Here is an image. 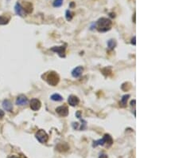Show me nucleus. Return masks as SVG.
Returning <instances> with one entry per match:
<instances>
[{
  "label": "nucleus",
  "mask_w": 179,
  "mask_h": 158,
  "mask_svg": "<svg viewBox=\"0 0 179 158\" xmlns=\"http://www.w3.org/2000/svg\"><path fill=\"white\" fill-rule=\"evenodd\" d=\"M29 103V100L27 98L25 95L21 94L18 96V98H16V105L17 106H26Z\"/></svg>",
  "instance_id": "nucleus-7"
},
{
  "label": "nucleus",
  "mask_w": 179,
  "mask_h": 158,
  "mask_svg": "<svg viewBox=\"0 0 179 158\" xmlns=\"http://www.w3.org/2000/svg\"><path fill=\"white\" fill-rule=\"evenodd\" d=\"M51 100L54 101H63V98L59 93H53V95H51L50 97Z\"/></svg>",
  "instance_id": "nucleus-16"
},
{
  "label": "nucleus",
  "mask_w": 179,
  "mask_h": 158,
  "mask_svg": "<svg viewBox=\"0 0 179 158\" xmlns=\"http://www.w3.org/2000/svg\"><path fill=\"white\" fill-rule=\"evenodd\" d=\"M112 22L108 18H100L95 23V28L99 32L104 33L111 30Z\"/></svg>",
  "instance_id": "nucleus-1"
},
{
  "label": "nucleus",
  "mask_w": 179,
  "mask_h": 158,
  "mask_svg": "<svg viewBox=\"0 0 179 158\" xmlns=\"http://www.w3.org/2000/svg\"><path fill=\"white\" fill-rule=\"evenodd\" d=\"M73 14L71 12V10H67L65 12V18H66L67 21H71V20L73 19Z\"/></svg>",
  "instance_id": "nucleus-17"
},
{
  "label": "nucleus",
  "mask_w": 179,
  "mask_h": 158,
  "mask_svg": "<svg viewBox=\"0 0 179 158\" xmlns=\"http://www.w3.org/2000/svg\"><path fill=\"white\" fill-rule=\"evenodd\" d=\"M47 83L52 86H56L60 81L59 75L54 71H50L45 75V79Z\"/></svg>",
  "instance_id": "nucleus-2"
},
{
  "label": "nucleus",
  "mask_w": 179,
  "mask_h": 158,
  "mask_svg": "<svg viewBox=\"0 0 179 158\" xmlns=\"http://www.w3.org/2000/svg\"><path fill=\"white\" fill-rule=\"evenodd\" d=\"M30 106L33 111H38L40 109L41 106H42V102L38 98H33L30 101Z\"/></svg>",
  "instance_id": "nucleus-6"
},
{
  "label": "nucleus",
  "mask_w": 179,
  "mask_h": 158,
  "mask_svg": "<svg viewBox=\"0 0 179 158\" xmlns=\"http://www.w3.org/2000/svg\"><path fill=\"white\" fill-rule=\"evenodd\" d=\"M23 10L25 11L26 14H30L33 11V5L31 3L29 2H24V5L22 6Z\"/></svg>",
  "instance_id": "nucleus-13"
},
{
  "label": "nucleus",
  "mask_w": 179,
  "mask_h": 158,
  "mask_svg": "<svg viewBox=\"0 0 179 158\" xmlns=\"http://www.w3.org/2000/svg\"><path fill=\"white\" fill-rule=\"evenodd\" d=\"M10 21V19L4 16H0V25H6Z\"/></svg>",
  "instance_id": "nucleus-18"
},
{
  "label": "nucleus",
  "mask_w": 179,
  "mask_h": 158,
  "mask_svg": "<svg viewBox=\"0 0 179 158\" xmlns=\"http://www.w3.org/2000/svg\"><path fill=\"white\" fill-rule=\"evenodd\" d=\"M4 114H5V113H4V111H3L2 109H0V119L3 118V117H4Z\"/></svg>",
  "instance_id": "nucleus-23"
},
{
  "label": "nucleus",
  "mask_w": 179,
  "mask_h": 158,
  "mask_svg": "<svg viewBox=\"0 0 179 158\" xmlns=\"http://www.w3.org/2000/svg\"><path fill=\"white\" fill-rule=\"evenodd\" d=\"M135 103H136V100L135 99H134V100H132V101H130V106L132 107H135Z\"/></svg>",
  "instance_id": "nucleus-21"
},
{
  "label": "nucleus",
  "mask_w": 179,
  "mask_h": 158,
  "mask_svg": "<svg viewBox=\"0 0 179 158\" xmlns=\"http://www.w3.org/2000/svg\"><path fill=\"white\" fill-rule=\"evenodd\" d=\"M112 143H113L112 137L109 134H105L102 139H100V140H97V141H94L93 143H92V147L95 148V147L98 146V145H102L103 146L104 145H107V146L109 147V146H111L112 145Z\"/></svg>",
  "instance_id": "nucleus-3"
},
{
  "label": "nucleus",
  "mask_w": 179,
  "mask_h": 158,
  "mask_svg": "<svg viewBox=\"0 0 179 158\" xmlns=\"http://www.w3.org/2000/svg\"><path fill=\"white\" fill-rule=\"evenodd\" d=\"M74 6H75V3H74L73 2H72V3H70V5H69V7H73Z\"/></svg>",
  "instance_id": "nucleus-24"
},
{
  "label": "nucleus",
  "mask_w": 179,
  "mask_h": 158,
  "mask_svg": "<svg viewBox=\"0 0 179 158\" xmlns=\"http://www.w3.org/2000/svg\"><path fill=\"white\" fill-rule=\"evenodd\" d=\"M99 158H108V155H106L104 153H101V154H100Z\"/></svg>",
  "instance_id": "nucleus-22"
},
{
  "label": "nucleus",
  "mask_w": 179,
  "mask_h": 158,
  "mask_svg": "<svg viewBox=\"0 0 179 158\" xmlns=\"http://www.w3.org/2000/svg\"><path fill=\"white\" fill-rule=\"evenodd\" d=\"M3 107L6 111L12 112L13 111V105L10 100L6 99L3 101Z\"/></svg>",
  "instance_id": "nucleus-12"
},
{
  "label": "nucleus",
  "mask_w": 179,
  "mask_h": 158,
  "mask_svg": "<svg viewBox=\"0 0 179 158\" xmlns=\"http://www.w3.org/2000/svg\"><path fill=\"white\" fill-rule=\"evenodd\" d=\"M15 11L16 13V15H19V16H21V17H24L25 15H26V13L25 11L23 10V8H22V5L20 4L18 2L15 4Z\"/></svg>",
  "instance_id": "nucleus-11"
},
{
  "label": "nucleus",
  "mask_w": 179,
  "mask_h": 158,
  "mask_svg": "<svg viewBox=\"0 0 179 158\" xmlns=\"http://www.w3.org/2000/svg\"><path fill=\"white\" fill-rule=\"evenodd\" d=\"M83 72H84V68L80 66H79L73 69V70L72 71V76L75 78H77L81 76Z\"/></svg>",
  "instance_id": "nucleus-9"
},
{
  "label": "nucleus",
  "mask_w": 179,
  "mask_h": 158,
  "mask_svg": "<svg viewBox=\"0 0 179 158\" xmlns=\"http://www.w3.org/2000/svg\"><path fill=\"white\" fill-rule=\"evenodd\" d=\"M130 98V95L129 94H125L123 95L122 98H121V101L120 102V106L121 107H125L127 106V100L128 98Z\"/></svg>",
  "instance_id": "nucleus-14"
},
{
  "label": "nucleus",
  "mask_w": 179,
  "mask_h": 158,
  "mask_svg": "<svg viewBox=\"0 0 179 158\" xmlns=\"http://www.w3.org/2000/svg\"><path fill=\"white\" fill-rule=\"evenodd\" d=\"M65 46H53L52 47L50 50L57 53L61 58H65Z\"/></svg>",
  "instance_id": "nucleus-5"
},
{
  "label": "nucleus",
  "mask_w": 179,
  "mask_h": 158,
  "mask_svg": "<svg viewBox=\"0 0 179 158\" xmlns=\"http://www.w3.org/2000/svg\"><path fill=\"white\" fill-rule=\"evenodd\" d=\"M68 102L71 106H77L80 103V99L75 95H70L68 98Z\"/></svg>",
  "instance_id": "nucleus-10"
},
{
  "label": "nucleus",
  "mask_w": 179,
  "mask_h": 158,
  "mask_svg": "<svg viewBox=\"0 0 179 158\" xmlns=\"http://www.w3.org/2000/svg\"><path fill=\"white\" fill-rule=\"evenodd\" d=\"M9 158H18V156H10Z\"/></svg>",
  "instance_id": "nucleus-26"
},
{
  "label": "nucleus",
  "mask_w": 179,
  "mask_h": 158,
  "mask_svg": "<svg viewBox=\"0 0 179 158\" xmlns=\"http://www.w3.org/2000/svg\"><path fill=\"white\" fill-rule=\"evenodd\" d=\"M35 136H36V139L42 144L46 143L48 139H49V136H48L46 132L43 129H39L36 133Z\"/></svg>",
  "instance_id": "nucleus-4"
},
{
  "label": "nucleus",
  "mask_w": 179,
  "mask_h": 158,
  "mask_svg": "<svg viewBox=\"0 0 179 158\" xmlns=\"http://www.w3.org/2000/svg\"><path fill=\"white\" fill-rule=\"evenodd\" d=\"M63 4V0H54L53 3V6L54 7H61Z\"/></svg>",
  "instance_id": "nucleus-19"
},
{
  "label": "nucleus",
  "mask_w": 179,
  "mask_h": 158,
  "mask_svg": "<svg viewBox=\"0 0 179 158\" xmlns=\"http://www.w3.org/2000/svg\"><path fill=\"white\" fill-rule=\"evenodd\" d=\"M56 112L61 117H67L68 115V109L65 106H58L56 109Z\"/></svg>",
  "instance_id": "nucleus-8"
},
{
  "label": "nucleus",
  "mask_w": 179,
  "mask_h": 158,
  "mask_svg": "<svg viewBox=\"0 0 179 158\" xmlns=\"http://www.w3.org/2000/svg\"><path fill=\"white\" fill-rule=\"evenodd\" d=\"M135 39H136V37H135V36H134V37L132 38V42H130V43H132V45H134V46H135V45H136Z\"/></svg>",
  "instance_id": "nucleus-20"
},
{
  "label": "nucleus",
  "mask_w": 179,
  "mask_h": 158,
  "mask_svg": "<svg viewBox=\"0 0 179 158\" xmlns=\"http://www.w3.org/2000/svg\"><path fill=\"white\" fill-rule=\"evenodd\" d=\"M108 49L109 50H114L115 46H116V42H115V39H110L108 41Z\"/></svg>",
  "instance_id": "nucleus-15"
},
{
  "label": "nucleus",
  "mask_w": 179,
  "mask_h": 158,
  "mask_svg": "<svg viewBox=\"0 0 179 158\" xmlns=\"http://www.w3.org/2000/svg\"><path fill=\"white\" fill-rule=\"evenodd\" d=\"M109 15H110V16H111V17H112V18H115V14H113V13H110Z\"/></svg>",
  "instance_id": "nucleus-25"
}]
</instances>
